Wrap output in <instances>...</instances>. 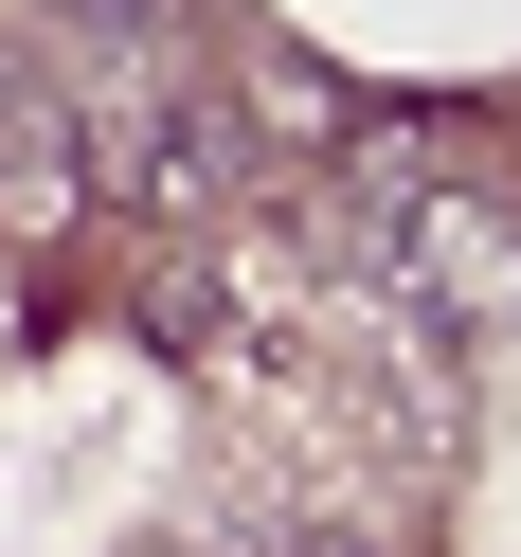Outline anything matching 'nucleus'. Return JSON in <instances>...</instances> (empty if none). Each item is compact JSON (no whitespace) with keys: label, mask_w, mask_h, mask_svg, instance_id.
Returning <instances> with one entry per match:
<instances>
[{"label":"nucleus","mask_w":521,"mask_h":557,"mask_svg":"<svg viewBox=\"0 0 521 557\" xmlns=\"http://www.w3.org/2000/svg\"><path fill=\"white\" fill-rule=\"evenodd\" d=\"M109 181H126V198H216V181H234V109H198V90H181V109H126Z\"/></svg>","instance_id":"nucleus-1"},{"label":"nucleus","mask_w":521,"mask_h":557,"mask_svg":"<svg viewBox=\"0 0 521 557\" xmlns=\"http://www.w3.org/2000/svg\"><path fill=\"white\" fill-rule=\"evenodd\" d=\"M288 557H377V540H342V521H324V540H288Z\"/></svg>","instance_id":"nucleus-3"},{"label":"nucleus","mask_w":521,"mask_h":557,"mask_svg":"<svg viewBox=\"0 0 521 557\" xmlns=\"http://www.w3.org/2000/svg\"><path fill=\"white\" fill-rule=\"evenodd\" d=\"M73 18H145V0H73Z\"/></svg>","instance_id":"nucleus-4"},{"label":"nucleus","mask_w":521,"mask_h":557,"mask_svg":"<svg viewBox=\"0 0 521 557\" xmlns=\"http://www.w3.org/2000/svg\"><path fill=\"white\" fill-rule=\"evenodd\" d=\"M90 198V162H73V126L37 109V90H0V234H54Z\"/></svg>","instance_id":"nucleus-2"}]
</instances>
